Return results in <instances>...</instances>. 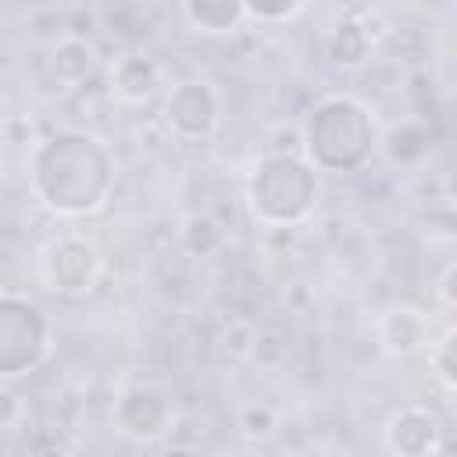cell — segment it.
<instances>
[{"label": "cell", "mask_w": 457, "mask_h": 457, "mask_svg": "<svg viewBox=\"0 0 457 457\" xmlns=\"http://www.w3.org/2000/svg\"><path fill=\"white\" fill-rule=\"evenodd\" d=\"M96 43L89 36H61L54 46H50V75L61 82V86H82L93 79L96 71Z\"/></svg>", "instance_id": "obj_12"}, {"label": "cell", "mask_w": 457, "mask_h": 457, "mask_svg": "<svg viewBox=\"0 0 457 457\" xmlns=\"http://www.w3.org/2000/svg\"><path fill=\"white\" fill-rule=\"evenodd\" d=\"M164 125L179 139H207L221 125V93L207 79L175 82L164 96Z\"/></svg>", "instance_id": "obj_6"}, {"label": "cell", "mask_w": 457, "mask_h": 457, "mask_svg": "<svg viewBox=\"0 0 457 457\" xmlns=\"http://www.w3.org/2000/svg\"><path fill=\"white\" fill-rule=\"evenodd\" d=\"M161 89V64L146 54H121L107 68V96L125 107L146 104Z\"/></svg>", "instance_id": "obj_9"}, {"label": "cell", "mask_w": 457, "mask_h": 457, "mask_svg": "<svg viewBox=\"0 0 457 457\" xmlns=\"http://www.w3.org/2000/svg\"><path fill=\"white\" fill-rule=\"evenodd\" d=\"M246 207L264 228H296L318 204V171L300 154H261L246 171Z\"/></svg>", "instance_id": "obj_3"}, {"label": "cell", "mask_w": 457, "mask_h": 457, "mask_svg": "<svg viewBox=\"0 0 457 457\" xmlns=\"http://www.w3.org/2000/svg\"><path fill=\"white\" fill-rule=\"evenodd\" d=\"M50 353V318L25 293H0V378L36 371Z\"/></svg>", "instance_id": "obj_4"}, {"label": "cell", "mask_w": 457, "mask_h": 457, "mask_svg": "<svg viewBox=\"0 0 457 457\" xmlns=\"http://www.w3.org/2000/svg\"><path fill=\"white\" fill-rule=\"evenodd\" d=\"M453 278H457V268H453V261L443 268V275H439V286H436V293H439V303L446 307V311H453V303H457V296H453Z\"/></svg>", "instance_id": "obj_23"}, {"label": "cell", "mask_w": 457, "mask_h": 457, "mask_svg": "<svg viewBox=\"0 0 457 457\" xmlns=\"http://www.w3.org/2000/svg\"><path fill=\"white\" fill-rule=\"evenodd\" d=\"M0 186H4V179H0Z\"/></svg>", "instance_id": "obj_25"}, {"label": "cell", "mask_w": 457, "mask_h": 457, "mask_svg": "<svg viewBox=\"0 0 457 457\" xmlns=\"http://www.w3.org/2000/svg\"><path fill=\"white\" fill-rule=\"evenodd\" d=\"M378 343L389 357H414L418 350H425L432 343L428 318L418 307L396 303V307L382 311V318H378Z\"/></svg>", "instance_id": "obj_10"}, {"label": "cell", "mask_w": 457, "mask_h": 457, "mask_svg": "<svg viewBox=\"0 0 457 457\" xmlns=\"http://www.w3.org/2000/svg\"><path fill=\"white\" fill-rule=\"evenodd\" d=\"M171 400L154 386H129L114 403V425L136 443H154L171 428Z\"/></svg>", "instance_id": "obj_7"}, {"label": "cell", "mask_w": 457, "mask_h": 457, "mask_svg": "<svg viewBox=\"0 0 457 457\" xmlns=\"http://www.w3.org/2000/svg\"><path fill=\"white\" fill-rule=\"evenodd\" d=\"M104 271V257L96 250V243H89L86 236H57L43 246L39 253V278L50 293L57 296H82L96 286Z\"/></svg>", "instance_id": "obj_5"}, {"label": "cell", "mask_w": 457, "mask_h": 457, "mask_svg": "<svg viewBox=\"0 0 457 457\" xmlns=\"http://www.w3.org/2000/svg\"><path fill=\"white\" fill-rule=\"evenodd\" d=\"M382 443L393 457H436L443 446V421L421 403H407L386 418Z\"/></svg>", "instance_id": "obj_8"}, {"label": "cell", "mask_w": 457, "mask_h": 457, "mask_svg": "<svg viewBox=\"0 0 457 457\" xmlns=\"http://www.w3.org/2000/svg\"><path fill=\"white\" fill-rule=\"evenodd\" d=\"M453 339H457V332L446 325V332L436 339V343H428V368H432V375H436V382L446 389V393H453V386H457V361H453Z\"/></svg>", "instance_id": "obj_17"}, {"label": "cell", "mask_w": 457, "mask_h": 457, "mask_svg": "<svg viewBox=\"0 0 457 457\" xmlns=\"http://www.w3.org/2000/svg\"><path fill=\"white\" fill-rule=\"evenodd\" d=\"M225 243V228L211 214H189L182 221V250L193 257H211Z\"/></svg>", "instance_id": "obj_15"}, {"label": "cell", "mask_w": 457, "mask_h": 457, "mask_svg": "<svg viewBox=\"0 0 457 457\" xmlns=\"http://www.w3.org/2000/svg\"><path fill=\"white\" fill-rule=\"evenodd\" d=\"M236 428L246 439H268L278 428V414L268 403H243L239 414H236Z\"/></svg>", "instance_id": "obj_19"}, {"label": "cell", "mask_w": 457, "mask_h": 457, "mask_svg": "<svg viewBox=\"0 0 457 457\" xmlns=\"http://www.w3.org/2000/svg\"><path fill=\"white\" fill-rule=\"evenodd\" d=\"M286 357H289V343L278 328L268 325V328L253 332V346H250L246 361H253L257 368H278V364H286Z\"/></svg>", "instance_id": "obj_18"}, {"label": "cell", "mask_w": 457, "mask_h": 457, "mask_svg": "<svg viewBox=\"0 0 457 457\" xmlns=\"http://www.w3.org/2000/svg\"><path fill=\"white\" fill-rule=\"evenodd\" d=\"M325 54L336 68L353 71V68L368 64L371 54H375V29L361 14H346L332 25V32L325 39Z\"/></svg>", "instance_id": "obj_11"}, {"label": "cell", "mask_w": 457, "mask_h": 457, "mask_svg": "<svg viewBox=\"0 0 457 457\" xmlns=\"http://www.w3.org/2000/svg\"><path fill=\"white\" fill-rule=\"evenodd\" d=\"M29 457H75L57 436H39L36 443H32V453Z\"/></svg>", "instance_id": "obj_22"}, {"label": "cell", "mask_w": 457, "mask_h": 457, "mask_svg": "<svg viewBox=\"0 0 457 457\" xmlns=\"http://www.w3.org/2000/svg\"><path fill=\"white\" fill-rule=\"evenodd\" d=\"M243 11H246V21L286 25V21L300 18L307 11V4H300V0H243Z\"/></svg>", "instance_id": "obj_16"}, {"label": "cell", "mask_w": 457, "mask_h": 457, "mask_svg": "<svg viewBox=\"0 0 457 457\" xmlns=\"http://www.w3.org/2000/svg\"><path fill=\"white\" fill-rule=\"evenodd\" d=\"M161 457H200V453H196L193 446H186V443H179V446H168V450H164Z\"/></svg>", "instance_id": "obj_24"}, {"label": "cell", "mask_w": 457, "mask_h": 457, "mask_svg": "<svg viewBox=\"0 0 457 457\" xmlns=\"http://www.w3.org/2000/svg\"><path fill=\"white\" fill-rule=\"evenodd\" d=\"M428 146H432V136L421 121H396V125H389V132L382 139V154L400 168L421 164L428 157Z\"/></svg>", "instance_id": "obj_14"}, {"label": "cell", "mask_w": 457, "mask_h": 457, "mask_svg": "<svg viewBox=\"0 0 457 457\" xmlns=\"http://www.w3.org/2000/svg\"><path fill=\"white\" fill-rule=\"evenodd\" d=\"M378 150V129L371 107L350 93H328L300 121V157L314 171L353 175L371 164Z\"/></svg>", "instance_id": "obj_2"}, {"label": "cell", "mask_w": 457, "mask_h": 457, "mask_svg": "<svg viewBox=\"0 0 457 457\" xmlns=\"http://www.w3.org/2000/svg\"><path fill=\"white\" fill-rule=\"evenodd\" d=\"M21 414H25V403H21V396H18L11 386H0V432L14 428V425L21 421Z\"/></svg>", "instance_id": "obj_21"}, {"label": "cell", "mask_w": 457, "mask_h": 457, "mask_svg": "<svg viewBox=\"0 0 457 457\" xmlns=\"http://www.w3.org/2000/svg\"><path fill=\"white\" fill-rule=\"evenodd\" d=\"M253 332H257V325L246 321V318L228 321V328H225V336H221V339H225V350L236 353V357H246L250 346H253Z\"/></svg>", "instance_id": "obj_20"}, {"label": "cell", "mask_w": 457, "mask_h": 457, "mask_svg": "<svg viewBox=\"0 0 457 457\" xmlns=\"http://www.w3.org/2000/svg\"><path fill=\"white\" fill-rule=\"evenodd\" d=\"M32 193L61 218L96 214L114 189V154L86 129H61L32 154Z\"/></svg>", "instance_id": "obj_1"}, {"label": "cell", "mask_w": 457, "mask_h": 457, "mask_svg": "<svg viewBox=\"0 0 457 457\" xmlns=\"http://www.w3.org/2000/svg\"><path fill=\"white\" fill-rule=\"evenodd\" d=\"M179 14L193 32L204 36H232L246 21L243 0H182Z\"/></svg>", "instance_id": "obj_13"}]
</instances>
